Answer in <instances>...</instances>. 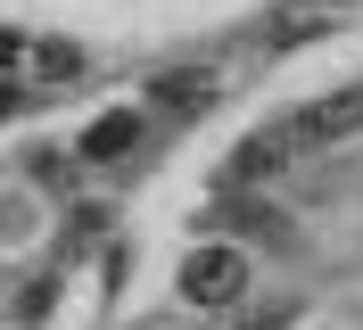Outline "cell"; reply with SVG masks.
Instances as JSON below:
<instances>
[{"label":"cell","mask_w":363,"mask_h":330,"mask_svg":"<svg viewBox=\"0 0 363 330\" xmlns=\"http://www.w3.org/2000/svg\"><path fill=\"white\" fill-rule=\"evenodd\" d=\"M182 297L206 306V314L240 306V297H248V256H240V248H190V256H182Z\"/></svg>","instance_id":"1"},{"label":"cell","mask_w":363,"mask_h":330,"mask_svg":"<svg viewBox=\"0 0 363 330\" xmlns=\"http://www.w3.org/2000/svg\"><path fill=\"white\" fill-rule=\"evenodd\" d=\"M314 141H306V124L297 116H281V124H264V132H248L240 149H231V182H264V174H281L289 157H306Z\"/></svg>","instance_id":"2"},{"label":"cell","mask_w":363,"mask_h":330,"mask_svg":"<svg viewBox=\"0 0 363 330\" xmlns=\"http://www.w3.org/2000/svg\"><path fill=\"white\" fill-rule=\"evenodd\" d=\"M297 124H306V141H314V149H322V141H339V132H355V124H363V83H355V91H330V99H314Z\"/></svg>","instance_id":"3"},{"label":"cell","mask_w":363,"mask_h":330,"mask_svg":"<svg viewBox=\"0 0 363 330\" xmlns=\"http://www.w3.org/2000/svg\"><path fill=\"white\" fill-rule=\"evenodd\" d=\"M140 141V124H133V108H116V116H99V124L83 132V157H124Z\"/></svg>","instance_id":"4"},{"label":"cell","mask_w":363,"mask_h":330,"mask_svg":"<svg viewBox=\"0 0 363 330\" xmlns=\"http://www.w3.org/2000/svg\"><path fill=\"white\" fill-rule=\"evenodd\" d=\"M157 99L182 108V116H199L206 99H215V75H206V66H199V75H157Z\"/></svg>","instance_id":"5"},{"label":"cell","mask_w":363,"mask_h":330,"mask_svg":"<svg viewBox=\"0 0 363 330\" xmlns=\"http://www.w3.org/2000/svg\"><path fill=\"white\" fill-rule=\"evenodd\" d=\"M33 66H42L50 83H67L74 66H83V50H74V42H42V50H33Z\"/></svg>","instance_id":"6"},{"label":"cell","mask_w":363,"mask_h":330,"mask_svg":"<svg viewBox=\"0 0 363 330\" xmlns=\"http://www.w3.org/2000/svg\"><path fill=\"white\" fill-rule=\"evenodd\" d=\"M215 330H289V306H264V314H231V322Z\"/></svg>","instance_id":"7"},{"label":"cell","mask_w":363,"mask_h":330,"mask_svg":"<svg viewBox=\"0 0 363 330\" xmlns=\"http://www.w3.org/2000/svg\"><path fill=\"white\" fill-rule=\"evenodd\" d=\"M9 58H25V42H17V33H0V66H9Z\"/></svg>","instance_id":"8"}]
</instances>
